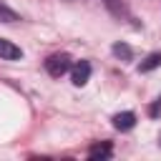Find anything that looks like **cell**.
<instances>
[{
  "instance_id": "obj_1",
  "label": "cell",
  "mask_w": 161,
  "mask_h": 161,
  "mask_svg": "<svg viewBox=\"0 0 161 161\" xmlns=\"http://www.w3.org/2000/svg\"><path fill=\"white\" fill-rule=\"evenodd\" d=\"M70 68V55L68 53H53L48 60H45V70L53 75V78H60L63 73H68Z\"/></svg>"
},
{
  "instance_id": "obj_2",
  "label": "cell",
  "mask_w": 161,
  "mask_h": 161,
  "mask_svg": "<svg viewBox=\"0 0 161 161\" xmlns=\"http://www.w3.org/2000/svg\"><path fill=\"white\" fill-rule=\"evenodd\" d=\"M88 78H91V63H88V60H78V63L73 65V70H70L73 86H86Z\"/></svg>"
},
{
  "instance_id": "obj_3",
  "label": "cell",
  "mask_w": 161,
  "mask_h": 161,
  "mask_svg": "<svg viewBox=\"0 0 161 161\" xmlns=\"http://www.w3.org/2000/svg\"><path fill=\"white\" fill-rule=\"evenodd\" d=\"M0 58H3V60H20V58H23V50H20L13 40L0 38Z\"/></svg>"
},
{
  "instance_id": "obj_4",
  "label": "cell",
  "mask_w": 161,
  "mask_h": 161,
  "mask_svg": "<svg viewBox=\"0 0 161 161\" xmlns=\"http://www.w3.org/2000/svg\"><path fill=\"white\" fill-rule=\"evenodd\" d=\"M136 126V113L133 111H123V113H116L113 116V128L118 131H131Z\"/></svg>"
},
{
  "instance_id": "obj_5",
  "label": "cell",
  "mask_w": 161,
  "mask_h": 161,
  "mask_svg": "<svg viewBox=\"0 0 161 161\" xmlns=\"http://www.w3.org/2000/svg\"><path fill=\"white\" fill-rule=\"evenodd\" d=\"M111 143L108 141H103V143H96V146H91V151H88V158L91 161H103V158H111Z\"/></svg>"
},
{
  "instance_id": "obj_6",
  "label": "cell",
  "mask_w": 161,
  "mask_h": 161,
  "mask_svg": "<svg viewBox=\"0 0 161 161\" xmlns=\"http://www.w3.org/2000/svg\"><path fill=\"white\" fill-rule=\"evenodd\" d=\"M158 65H161V53H151V55H146V60H141L138 73H148V70H153Z\"/></svg>"
},
{
  "instance_id": "obj_7",
  "label": "cell",
  "mask_w": 161,
  "mask_h": 161,
  "mask_svg": "<svg viewBox=\"0 0 161 161\" xmlns=\"http://www.w3.org/2000/svg\"><path fill=\"white\" fill-rule=\"evenodd\" d=\"M111 50H113V55H116V58H121V60H131V58H133V50H131L126 43H113V48H111Z\"/></svg>"
},
{
  "instance_id": "obj_8",
  "label": "cell",
  "mask_w": 161,
  "mask_h": 161,
  "mask_svg": "<svg viewBox=\"0 0 161 161\" xmlns=\"http://www.w3.org/2000/svg\"><path fill=\"white\" fill-rule=\"evenodd\" d=\"M18 20V13L10 10L5 3H0V23H15Z\"/></svg>"
},
{
  "instance_id": "obj_9",
  "label": "cell",
  "mask_w": 161,
  "mask_h": 161,
  "mask_svg": "<svg viewBox=\"0 0 161 161\" xmlns=\"http://www.w3.org/2000/svg\"><path fill=\"white\" fill-rule=\"evenodd\" d=\"M158 146H161V133H158Z\"/></svg>"
},
{
  "instance_id": "obj_10",
  "label": "cell",
  "mask_w": 161,
  "mask_h": 161,
  "mask_svg": "<svg viewBox=\"0 0 161 161\" xmlns=\"http://www.w3.org/2000/svg\"><path fill=\"white\" fill-rule=\"evenodd\" d=\"M156 101H158V103H161V96H158V98H156Z\"/></svg>"
}]
</instances>
